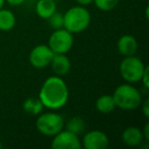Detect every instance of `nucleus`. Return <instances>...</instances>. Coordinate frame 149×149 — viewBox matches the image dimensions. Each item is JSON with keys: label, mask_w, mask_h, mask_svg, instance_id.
<instances>
[{"label": "nucleus", "mask_w": 149, "mask_h": 149, "mask_svg": "<svg viewBox=\"0 0 149 149\" xmlns=\"http://www.w3.org/2000/svg\"><path fill=\"white\" fill-rule=\"evenodd\" d=\"M141 109H142V113L144 114V116L146 118H149V98H145L144 100H142L141 103Z\"/></svg>", "instance_id": "obj_21"}, {"label": "nucleus", "mask_w": 149, "mask_h": 149, "mask_svg": "<svg viewBox=\"0 0 149 149\" xmlns=\"http://www.w3.org/2000/svg\"><path fill=\"white\" fill-rule=\"evenodd\" d=\"M54 1H55V2H56V1H58V0H54Z\"/></svg>", "instance_id": "obj_27"}, {"label": "nucleus", "mask_w": 149, "mask_h": 149, "mask_svg": "<svg viewBox=\"0 0 149 149\" xmlns=\"http://www.w3.org/2000/svg\"><path fill=\"white\" fill-rule=\"evenodd\" d=\"M5 2L13 5V6H19V5L23 4L24 2H26V0H5Z\"/></svg>", "instance_id": "obj_23"}, {"label": "nucleus", "mask_w": 149, "mask_h": 149, "mask_svg": "<svg viewBox=\"0 0 149 149\" xmlns=\"http://www.w3.org/2000/svg\"><path fill=\"white\" fill-rule=\"evenodd\" d=\"M50 65H51L53 72L58 77L68 74L72 68L70 58L65 54H54L53 58L50 62Z\"/></svg>", "instance_id": "obj_10"}, {"label": "nucleus", "mask_w": 149, "mask_h": 149, "mask_svg": "<svg viewBox=\"0 0 149 149\" xmlns=\"http://www.w3.org/2000/svg\"><path fill=\"white\" fill-rule=\"evenodd\" d=\"M68 88L63 79L58 76H52L44 81L38 98L45 108L57 110L68 103Z\"/></svg>", "instance_id": "obj_1"}, {"label": "nucleus", "mask_w": 149, "mask_h": 149, "mask_svg": "<svg viewBox=\"0 0 149 149\" xmlns=\"http://www.w3.org/2000/svg\"><path fill=\"white\" fill-rule=\"evenodd\" d=\"M54 52L48 45H37L31 50L29 55V61L35 68H44L50 65Z\"/></svg>", "instance_id": "obj_7"}, {"label": "nucleus", "mask_w": 149, "mask_h": 149, "mask_svg": "<svg viewBox=\"0 0 149 149\" xmlns=\"http://www.w3.org/2000/svg\"><path fill=\"white\" fill-rule=\"evenodd\" d=\"M74 45V35L64 28L54 30L48 39V46L54 54H66Z\"/></svg>", "instance_id": "obj_6"}, {"label": "nucleus", "mask_w": 149, "mask_h": 149, "mask_svg": "<svg viewBox=\"0 0 149 149\" xmlns=\"http://www.w3.org/2000/svg\"><path fill=\"white\" fill-rule=\"evenodd\" d=\"M142 134L144 137L145 142H148L149 141V123H146L144 126V129L142 130Z\"/></svg>", "instance_id": "obj_22"}, {"label": "nucleus", "mask_w": 149, "mask_h": 149, "mask_svg": "<svg viewBox=\"0 0 149 149\" xmlns=\"http://www.w3.org/2000/svg\"><path fill=\"white\" fill-rule=\"evenodd\" d=\"M35 8L38 17L47 19L55 13L57 6L54 0H38Z\"/></svg>", "instance_id": "obj_13"}, {"label": "nucleus", "mask_w": 149, "mask_h": 149, "mask_svg": "<svg viewBox=\"0 0 149 149\" xmlns=\"http://www.w3.org/2000/svg\"><path fill=\"white\" fill-rule=\"evenodd\" d=\"M91 23V13L82 5L72 6L63 15V28L72 34L84 32Z\"/></svg>", "instance_id": "obj_3"}, {"label": "nucleus", "mask_w": 149, "mask_h": 149, "mask_svg": "<svg viewBox=\"0 0 149 149\" xmlns=\"http://www.w3.org/2000/svg\"><path fill=\"white\" fill-rule=\"evenodd\" d=\"M64 127H65V130L79 136L84 133L86 129V124L85 120L81 116H72L66 123L64 122Z\"/></svg>", "instance_id": "obj_17"}, {"label": "nucleus", "mask_w": 149, "mask_h": 149, "mask_svg": "<svg viewBox=\"0 0 149 149\" xmlns=\"http://www.w3.org/2000/svg\"><path fill=\"white\" fill-rule=\"evenodd\" d=\"M82 142L85 149H105L109 145V138L100 130H93L86 133Z\"/></svg>", "instance_id": "obj_9"}, {"label": "nucleus", "mask_w": 149, "mask_h": 149, "mask_svg": "<svg viewBox=\"0 0 149 149\" xmlns=\"http://www.w3.org/2000/svg\"><path fill=\"white\" fill-rule=\"evenodd\" d=\"M4 3H5V0H0V9H1L3 7Z\"/></svg>", "instance_id": "obj_25"}, {"label": "nucleus", "mask_w": 149, "mask_h": 149, "mask_svg": "<svg viewBox=\"0 0 149 149\" xmlns=\"http://www.w3.org/2000/svg\"><path fill=\"white\" fill-rule=\"evenodd\" d=\"M3 147V144H2V142H0V148H2Z\"/></svg>", "instance_id": "obj_26"}, {"label": "nucleus", "mask_w": 149, "mask_h": 149, "mask_svg": "<svg viewBox=\"0 0 149 149\" xmlns=\"http://www.w3.org/2000/svg\"><path fill=\"white\" fill-rule=\"evenodd\" d=\"M47 21L52 29L58 30L63 28V15L62 13L55 11L49 19H47Z\"/></svg>", "instance_id": "obj_19"}, {"label": "nucleus", "mask_w": 149, "mask_h": 149, "mask_svg": "<svg viewBox=\"0 0 149 149\" xmlns=\"http://www.w3.org/2000/svg\"><path fill=\"white\" fill-rule=\"evenodd\" d=\"M116 106L123 110H135L140 107L142 103V94L141 92L129 84H122L114 90L113 94Z\"/></svg>", "instance_id": "obj_2"}, {"label": "nucleus", "mask_w": 149, "mask_h": 149, "mask_svg": "<svg viewBox=\"0 0 149 149\" xmlns=\"http://www.w3.org/2000/svg\"><path fill=\"white\" fill-rule=\"evenodd\" d=\"M122 141L130 147L140 146L144 141L142 130L137 127H129L122 133Z\"/></svg>", "instance_id": "obj_12"}, {"label": "nucleus", "mask_w": 149, "mask_h": 149, "mask_svg": "<svg viewBox=\"0 0 149 149\" xmlns=\"http://www.w3.org/2000/svg\"><path fill=\"white\" fill-rule=\"evenodd\" d=\"M95 107L97 111L104 114H107L113 111L116 106V103H114L112 95L104 94V95H101L100 97L97 98V100L95 102Z\"/></svg>", "instance_id": "obj_14"}, {"label": "nucleus", "mask_w": 149, "mask_h": 149, "mask_svg": "<svg viewBox=\"0 0 149 149\" xmlns=\"http://www.w3.org/2000/svg\"><path fill=\"white\" fill-rule=\"evenodd\" d=\"M116 48L123 56L135 55L138 49V42L132 35H123L116 43Z\"/></svg>", "instance_id": "obj_11"}, {"label": "nucleus", "mask_w": 149, "mask_h": 149, "mask_svg": "<svg viewBox=\"0 0 149 149\" xmlns=\"http://www.w3.org/2000/svg\"><path fill=\"white\" fill-rule=\"evenodd\" d=\"M44 105L42 102L40 101L39 98L35 97H29L24 101L23 103V109L25 112H27L30 116H39L41 112H43Z\"/></svg>", "instance_id": "obj_16"}, {"label": "nucleus", "mask_w": 149, "mask_h": 149, "mask_svg": "<svg viewBox=\"0 0 149 149\" xmlns=\"http://www.w3.org/2000/svg\"><path fill=\"white\" fill-rule=\"evenodd\" d=\"M51 148L53 149H81L82 142L79 136L68 130L62 129L59 133L53 136L51 142Z\"/></svg>", "instance_id": "obj_8"}, {"label": "nucleus", "mask_w": 149, "mask_h": 149, "mask_svg": "<svg viewBox=\"0 0 149 149\" xmlns=\"http://www.w3.org/2000/svg\"><path fill=\"white\" fill-rule=\"evenodd\" d=\"M74 1L79 5H82V6H87V5L91 4L93 2V0H74Z\"/></svg>", "instance_id": "obj_24"}, {"label": "nucleus", "mask_w": 149, "mask_h": 149, "mask_svg": "<svg viewBox=\"0 0 149 149\" xmlns=\"http://www.w3.org/2000/svg\"><path fill=\"white\" fill-rule=\"evenodd\" d=\"M36 129L46 137H53L64 128V120L56 112H41L37 116Z\"/></svg>", "instance_id": "obj_4"}, {"label": "nucleus", "mask_w": 149, "mask_h": 149, "mask_svg": "<svg viewBox=\"0 0 149 149\" xmlns=\"http://www.w3.org/2000/svg\"><path fill=\"white\" fill-rule=\"evenodd\" d=\"M17 23L15 13L9 9H0V31L8 32L13 30Z\"/></svg>", "instance_id": "obj_15"}, {"label": "nucleus", "mask_w": 149, "mask_h": 149, "mask_svg": "<svg viewBox=\"0 0 149 149\" xmlns=\"http://www.w3.org/2000/svg\"><path fill=\"white\" fill-rule=\"evenodd\" d=\"M146 65L135 55L125 56L120 64V74L127 83H138L141 81Z\"/></svg>", "instance_id": "obj_5"}, {"label": "nucleus", "mask_w": 149, "mask_h": 149, "mask_svg": "<svg viewBox=\"0 0 149 149\" xmlns=\"http://www.w3.org/2000/svg\"><path fill=\"white\" fill-rule=\"evenodd\" d=\"M141 83L144 86L145 89H149V68L146 65L144 72H143L142 78H141Z\"/></svg>", "instance_id": "obj_20"}, {"label": "nucleus", "mask_w": 149, "mask_h": 149, "mask_svg": "<svg viewBox=\"0 0 149 149\" xmlns=\"http://www.w3.org/2000/svg\"><path fill=\"white\" fill-rule=\"evenodd\" d=\"M120 0H93L94 4L101 11H110L116 7Z\"/></svg>", "instance_id": "obj_18"}]
</instances>
